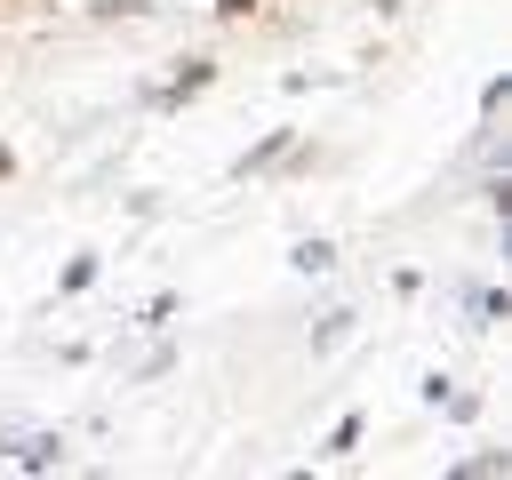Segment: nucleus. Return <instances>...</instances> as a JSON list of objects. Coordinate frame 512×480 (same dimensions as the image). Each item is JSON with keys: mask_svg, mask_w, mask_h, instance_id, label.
Instances as JSON below:
<instances>
[{"mask_svg": "<svg viewBox=\"0 0 512 480\" xmlns=\"http://www.w3.org/2000/svg\"><path fill=\"white\" fill-rule=\"evenodd\" d=\"M248 8H256V0H216V16H248Z\"/></svg>", "mask_w": 512, "mask_h": 480, "instance_id": "1", "label": "nucleus"}, {"mask_svg": "<svg viewBox=\"0 0 512 480\" xmlns=\"http://www.w3.org/2000/svg\"><path fill=\"white\" fill-rule=\"evenodd\" d=\"M8 168H16V160H8V152H0V176H8Z\"/></svg>", "mask_w": 512, "mask_h": 480, "instance_id": "2", "label": "nucleus"}]
</instances>
